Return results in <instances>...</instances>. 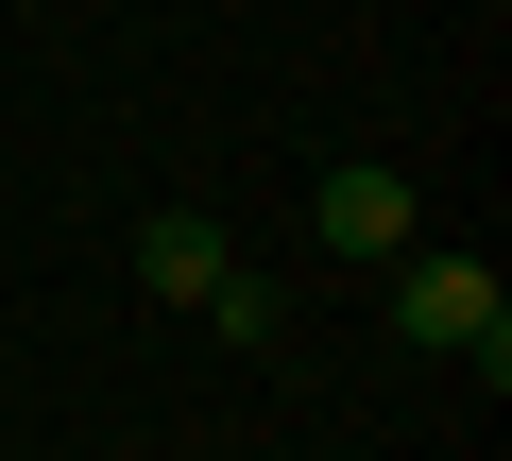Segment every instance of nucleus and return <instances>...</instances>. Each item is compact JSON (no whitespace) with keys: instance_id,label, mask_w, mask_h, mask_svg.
<instances>
[{"instance_id":"nucleus-1","label":"nucleus","mask_w":512,"mask_h":461,"mask_svg":"<svg viewBox=\"0 0 512 461\" xmlns=\"http://www.w3.org/2000/svg\"><path fill=\"white\" fill-rule=\"evenodd\" d=\"M393 342H427V359H478V376H512V291H495L478 257L410 240V257H393Z\"/></svg>"},{"instance_id":"nucleus-2","label":"nucleus","mask_w":512,"mask_h":461,"mask_svg":"<svg viewBox=\"0 0 512 461\" xmlns=\"http://www.w3.org/2000/svg\"><path fill=\"white\" fill-rule=\"evenodd\" d=\"M308 240H325V257H376V274H393V257L427 240V205H410V171H376V154H342V171L308 188Z\"/></svg>"},{"instance_id":"nucleus-3","label":"nucleus","mask_w":512,"mask_h":461,"mask_svg":"<svg viewBox=\"0 0 512 461\" xmlns=\"http://www.w3.org/2000/svg\"><path fill=\"white\" fill-rule=\"evenodd\" d=\"M222 274H239V257H222V222H205V205H154V222H137V291H171V308H205Z\"/></svg>"},{"instance_id":"nucleus-4","label":"nucleus","mask_w":512,"mask_h":461,"mask_svg":"<svg viewBox=\"0 0 512 461\" xmlns=\"http://www.w3.org/2000/svg\"><path fill=\"white\" fill-rule=\"evenodd\" d=\"M205 325H222V342H274L291 308H274V274H222V291H205Z\"/></svg>"}]
</instances>
